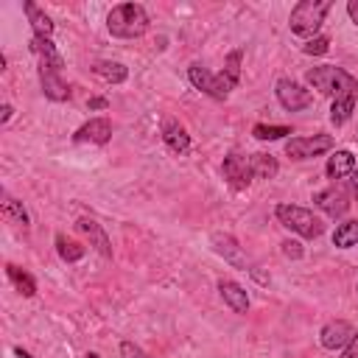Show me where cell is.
I'll list each match as a JSON object with an SVG mask.
<instances>
[{
    "label": "cell",
    "mask_w": 358,
    "mask_h": 358,
    "mask_svg": "<svg viewBox=\"0 0 358 358\" xmlns=\"http://www.w3.org/2000/svg\"><path fill=\"white\" fill-rule=\"evenodd\" d=\"M308 84L313 90H319L322 95H327L330 101H347V98H358V81L341 70V67H333V64H322V67H313L308 70Z\"/></svg>",
    "instance_id": "cell-1"
},
{
    "label": "cell",
    "mask_w": 358,
    "mask_h": 358,
    "mask_svg": "<svg viewBox=\"0 0 358 358\" xmlns=\"http://www.w3.org/2000/svg\"><path fill=\"white\" fill-rule=\"evenodd\" d=\"M106 28L117 39H134L148 31V14L140 3H120L106 14Z\"/></svg>",
    "instance_id": "cell-2"
},
{
    "label": "cell",
    "mask_w": 358,
    "mask_h": 358,
    "mask_svg": "<svg viewBox=\"0 0 358 358\" xmlns=\"http://www.w3.org/2000/svg\"><path fill=\"white\" fill-rule=\"evenodd\" d=\"M330 0H302L291 8V17H288V25L296 36H305V39H313L316 31L322 28L324 22V14L330 11Z\"/></svg>",
    "instance_id": "cell-3"
},
{
    "label": "cell",
    "mask_w": 358,
    "mask_h": 358,
    "mask_svg": "<svg viewBox=\"0 0 358 358\" xmlns=\"http://www.w3.org/2000/svg\"><path fill=\"white\" fill-rule=\"evenodd\" d=\"M274 215H277V221H280L285 229L296 232L299 238H319V235L324 232L322 218L313 215V213L305 210V207H296V204H277Z\"/></svg>",
    "instance_id": "cell-4"
},
{
    "label": "cell",
    "mask_w": 358,
    "mask_h": 358,
    "mask_svg": "<svg viewBox=\"0 0 358 358\" xmlns=\"http://www.w3.org/2000/svg\"><path fill=\"white\" fill-rule=\"evenodd\" d=\"M187 78H190V84H193L196 90H201L204 95H210V98H215V101H224V98L229 95V90H235V84L227 78L224 70H221V73H210V70L201 67V64H190V67H187Z\"/></svg>",
    "instance_id": "cell-5"
},
{
    "label": "cell",
    "mask_w": 358,
    "mask_h": 358,
    "mask_svg": "<svg viewBox=\"0 0 358 358\" xmlns=\"http://www.w3.org/2000/svg\"><path fill=\"white\" fill-rule=\"evenodd\" d=\"M333 148V137L330 134H313V137H291L285 140V154L291 159H310L322 151Z\"/></svg>",
    "instance_id": "cell-6"
},
{
    "label": "cell",
    "mask_w": 358,
    "mask_h": 358,
    "mask_svg": "<svg viewBox=\"0 0 358 358\" xmlns=\"http://www.w3.org/2000/svg\"><path fill=\"white\" fill-rule=\"evenodd\" d=\"M221 171H224V179H227V182H229L235 190H243V187H249V182L255 179L249 154H238V151H232L229 157H224V165H221Z\"/></svg>",
    "instance_id": "cell-7"
},
{
    "label": "cell",
    "mask_w": 358,
    "mask_h": 358,
    "mask_svg": "<svg viewBox=\"0 0 358 358\" xmlns=\"http://www.w3.org/2000/svg\"><path fill=\"white\" fill-rule=\"evenodd\" d=\"M274 92H277L280 106L288 109V112H299V109L310 106V101H313V95H310L302 84H296V81H291V78H280V81L274 84Z\"/></svg>",
    "instance_id": "cell-8"
},
{
    "label": "cell",
    "mask_w": 358,
    "mask_h": 358,
    "mask_svg": "<svg viewBox=\"0 0 358 358\" xmlns=\"http://www.w3.org/2000/svg\"><path fill=\"white\" fill-rule=\"evenodd\" d=\"M313 204L319 210H324L330 218H338L350 210V190L344 185H330V187H324L313 196Z\"/></svg>",
    "instance_id": "cell-9"
},
{
    "label": "cell",
    "mask_w": 358,
    "mask_h": 358,
    "mask_svg": "<svg viewBox=\"0 0 358 358\" xmlns=\"http://www.w3.org/2000/svg\"><path fill=\"white\" fill-rule=\"evenodd\" d=\"M39 84H42L45 98H50V101H70V95H73V90H70V84L62 78V70H59V67L39 64Z\"/></svg>",
    "instance_id": "cell-10"
},
{
    "label": "cell",
    "mask_w": 358,
    "mask_h": 358,
    "mask_svg": "<svg viewBox=\"0 0 358 358\" xmlns=\"http://www.w3.org/2000/svg\"><path fill=\"white\" fill-rule=\"evenodd\" d=\"M352 336H355V330H352L350 322H344V319H333V322H327V324L322 327L319 341H322L324 350H344V347L352 341Z\"/></svg>",
    "instance_id": "cell-11"
},
{
    "label": "cell",
    "mask_w": 358,
    "mask_h": 358,
    "mask_svg": "<svg viewBox=\"0 0 358 358\" xmlns=\"http://www.w3.org/2000/svg\"><path fill=\"white\" fill-rule=\"evenodd\" d=\"M109 137H112V123H109V117H92V120H87L81 129H76V134H73L76 143H95V145L109 143Z\"/></svg>",
    "instance_id": "cell-12"
},
{
    "label": "cell",
    "mask_w": 358,
    "mask_h": 358,
    "mask_svg": "<svg viewBox=\"0 0 358 358\" xmlns=\"http://www.w3.org/2000/svg\"><path fill=\"white\" fill-rule=\"evenodd\" d=\"M162 143H165L173 154H179V157H185V154L190 151V134H187L185 126H182L179 120H173V117H165V120H162Z\"/></svg>",
    "instance_id": "cell-13"
},
{
    "label": "cell",
    "mask_w": 358,
    "mask_h": 358,
    "mask_svg": "<svg viewBox=\"0 0 358 358\" xmlns=\"http://www.w3.org/2000/svg\"><path fill=\"white\" fill-rule=\"evenodd\" d=\"M213 249L221 255V257H227L232 266H238V268H249V260L243 257V252H241V246L235 243V238L232 235H221V232H215L213 235ZM252 271V268H249Z\"/></svg>",
    "instance_id": "cell-14"
},
{
    "label": "cell",
    "mask_w": 358,
    "mask_h": 358,
    "mask_svg": "<svg viewBox=\"0 0 358 358\" xmlns=\"http://www.w3.org/2000/svg\"><path fill=\"white\" fill-rule=\"evenodd\" d=\"M31 53L39 59V64H48V67H64V59L62 53L56 50V45L50 42V36H31Z\"/></svg>",
    "instance_id": "cell-15"
},
{
    "label": "cell",
    "mask_w": 358,
    "mask_h": 358,
    "mask_svg": "<svg viewBox=\"0 0 358 358\" xmlns=\"http://www.w3.org/2000/svg\"><path fill=\"white\" fill-rule=\"evenodd\" d=\"M218 294H221V299H224L235 313H246V310H249V296H246V291H243L235 280H218Z\"/></svg>",
    "instance_id": "cell-16"
},
{
    "label": "cell",
    "mask_w": 358,
    "mask_h": 358,
    "mask_svg": "<svg viewBox=\"0 0 358 358\" xmlns=\"http://www.w3.org/2000/svg\"><path fill=\"white\" fill-rule=\"evenodd\" d=\"M352 171H355V157H352L350 151H336V154L327 159V168H324V173H327L330 179L352 176Z\"/></svg>",
    "instance_id": "cell-17"
},
{
    "label": "cell",
    "mask_w": 358,
    "mask_h": 358,
    "mask_svg": "<svg viewBox=\"0 0 358 358\" xmlns=\"http://www.w3.org/2000/svg\"><path fill=\"white\" fill-rule=\"evenodd\" d=\"M22 8H25V14H28V22H31V28H34V36H50V34H53V22H50V17H48L36 3L25 0Z\"/></svg>",
    "instance_id": "cell-18"
},
{
    "label": "cell",
    "mask_w": 358,
    "mask_h": 358,
    "mask_svg": "<svg viewBox=\"0 0 358 358\" xmlns=\"http://www.w3.org/2000/svg\"><path fill=\"white\" fill-rule=\"evenodd\" d=\"M78 229L90 235V241L95 243V249H98L103 257H112V246H109V238H106V232L101 229V224H98V221H92V218H81V221H78Z\"/></svg>",
    "instance_id": "cell-19"
},
{
    "label": "cell",
    "mask_w": 358,
    "mask_h": 358,
    "mask_svg": "<svg viewBox=\"0 0 358 358\" xmlns=\"http://www.w3.org/2000/svg\"><path fill=\"white\" fill-rule=\"evenodd\" d=\"M92 73L101 76V78L109 81V84H123V81L129 78V70H126V64H120V62H95V64H92Z\"/></svg>",
    "instance_id": "cell-20"
},
{
    "label": "cell",
    "mask_w": 358,
    "mask_h": 358,
    "mask_svg": "<svg viewBox=\"0 0 358 358\" xmlns=\"http://www.w3.org/2000/svg\"><path fill=\"white\" fill-rule=\"evenodd\" d=\"M6 274H8V280L14 282V288H17L22 296H34V294H36V280H34L28 271H22L20 266L8 263V266H6Z\"/></svg>",
    "instance_id": "cell-21"
},
{
    "label": "cell",
    "mask_w": 358,
    "mask_h": 358,
    "mask_svg": "<svg viewBox=\"0 0 358 358\" xmlns=\"http://www.w3.org/2000/svg\"><path fill=\"white\" fill-rule=\"evenodd\" d=\"M249 159H252V173H255V179H271V176H277V171H280V165H277V159H274L271 154H249Z\"/></svg>",
    "instance_id": "cell-22"
},
{
    "label": "cell",
    "mask_w": 358,
    "mask_h": 358,
    "mask_svg": "<svg viewBox=\"0 0 358 358\" xmlns=\"http://www.w3.org/2000/svg\"><path fill=\"white\" fill-rule=\"evenodd\" d=\"M355 243H358V221H344V224H338L336 232H333V246L350 249V246H355Z\"/></svg>",
    "instance_id": "cell-23"
},
{
    "label": "cell",
    "mask_w": 358,
    "mask_h": 358,
    "mask_svg": "<svg viewBox=\"0 0 358 358\" xmlns=\"http://www.w3.org/2000/svg\"><path fill=\"white\" fill-rule=\"evenodd\" d=\"M3 215H6L11 224H17V227L28 229V213H25V210H22V204H20L17 199H11L6 190H3Z\"/></svg>",
    "instance_id": "cell-24"
},
{
    "label": "cell",
    "mask_w": 358,
    "mask_h": 358,
    "mask_svg": "<svg viewBox=\"0 0 358 358\" xmlns=\"http://www.w3.org/2000/svg\"><path fill=\"white\" fill-rule=\"evenodd\" d=\"M56 252H59V257L62 260H67V263H76V260H81L84 257V246L81 243H76V241H67L64 235H56Z\"/></svg>",
    "instance_id": "cell-25"
},
{
    "label": "cell",
    "mask_w": 358,
    "mask_h": 358,
    "mask_svg": "<svg viewBox=\"0 0 358 358\" xmlns=\"http://www.w3.org/2000/svg\"><path fill=\"white\" fill-rule=\"evenodd\" d=\"M352 109H355V98H347V101H333V103H330V120H333L336 126H341V123H347V120H350Z\"/></svg>",
    "instance_id": "cell-26"
},
{
    "label": "cell",
    "mask_w": 358,
    "mask_h": 358,
    "mask_svg": "<svg viewBox=\"0 0 358 358\" xmlns=\"http://www.w3.org/2000/svg\"><path fill=\"white\" fill-rule=\"evenodd\" d=\"M252 134L257 140H282L285 134H291V126H268V123H257L252 129Z\"/></svg>",
    "instance_id": "cell-27"
},
{
    "label": "cell",
    "mask_w": 358,
    "mask_h": 358,
    "mask_svg": "<svg viewBox=\"0 0 358 358\" xmlns=\"http://www.w3.org/2000/svg\"><path fill=\"white\" fill-rule=\"evenodd\" d=\"M241 62H243V50H232L229 56H227V64H224V73H227V78L238 87L241 84Z\"/></svg>",
    "instance_id": "cell-28"
},
{
    "label": "cell",
    "mask_w": 358,
    "mask_h": 358,
    "mask_svg": "<svg viewBox=\"0 0 358 358\" xmlns=\"http://www.w3.org/2000/svg\"><path fill=\"white\" fill-rule=\"evenodd\" d=\"M327 50H330V39L327 36H313V39H308L302 45V53H308V56H322Z\"/></svg>",
    "instance_id": "cell-29"
},
{
    "label": "cell",
    "mask_w": 358,
    "mask_h": 358,
    "mask_svg": "<svg viewBox=\"0 0 358 358\" xmlns=\"http://www.w3.org/2000/svg\"><path fill=\"white\" fill-rule=\"evenodd\" d=\"M120 358H151V355H148V352H143L137 344L123 341V344H120Z\"/></svg>",
    "instance_id": "cell-30"
},
{
    "label": "cell",
    "mask_w": 358,
    "mask_h": 358,
    "mask_svg": "<svg viewBox=\"0 0 358 358\" xmlns=\"http://www.w3.org/2000/svg\"><path fill=\"white\" fill-rule=\"evenodd\" d=\"M280 246H282V255H288V257H302V246H299V241H282Z\"/></svg>",
    "instance_id": "cell-31"
},
{
    "label": "cell",
    "mask_w": 358,
    "mask_h": 358,
    "mask_svg": "<svg viewBox=\"0 0 358 358\" xmlns=\"http://www.w3.org/2000/svg\"><path fill=\"white\" fill-rule=\"evenodd\" d=\"M341 358H358V333L352 336V341L344 347V355Z\"/></svg>",
    "instance_id": "cell-32"
},
{
    "label": "cell",
    "mask_w": 358,
    "mask_h": 358,
    "mask_svg": "<svg viewBox=\"0 0 358 358\" xmlns=\"http://www.w3.org/2000/svg\"><path fill=\"white\" fill-rule=\"evenodd\" d=\"M347 14H350V20L358 25V0H350V3H347Z\"/></svg>",
    "instance_id": "cell-33"
},
{
    "label": "cell",
    "mask_w": 358,
    "mask_h": 358,
    "mask_svg": "<svg viewBox=\"0 0 358 358\" xmlns=\"http://www.w3.org/2000/svg\"><path fill=\"white\" fill-rule=\"evenodd\" d=\"M11 103H3V115H0V123H8V117H11Z\"/></svg>",
    "instance_id": "cell-34"
},
{
    "label": "cell",
    "mask_w": 358,
    "mask_h": 358,
    "mask_svg": "<svg viewBox=\"0 0 358 358\" xmlns=\"http://www.w3.org/2000/svg\"><path fill=\"white\" fill-rule=\"evenodd\" d=\"M106 106V98H92L90 101V109H103Z\"/></svg>",
    "instance_id": "cell-35"
},
{
    "label": "cell",
    "mask_w": 358,
    "mask_h": 358,
    "mask_svg": "<svg viewBox=\"0 0 358 358\" xmlns=\"http://www.w3.org/2000/svg\"><path fill=\"white\" fill-rule=\"evenodd\" d=\"M350 185H352V196H358V168L352 171V179H350Z\"/></svg>",
    "instance_id": "cell-36"
},
{
    "label": "cell",
    "mask_w": 358,
    "mask_h": 358,
    "mask_svg": "<svg viewBox=\"0 0 358 358\" xmlns=\"http://www.w3.org/2000/svg\"><path fill=\"white\" fill-rule=\"evenodd\" d=\"M14 352H17V355H20V358H31V355H28V352H25V350H22V347H17V350H14Z\"/></svg>",
    "instance_id": "cell-37"
},
{
    "label": "cell",
    "mask_w": 358,
    "mask_h": 358,
    "mask_svg": "<svg viewBox=\"0 0 358 358\" xmlns=\"http://www.w3.org/2000/svg\"><path fill=\"white\" fill-rule=\"evenodd\" d=\"M87 358H101V355H98V352H90V355H87Z\"/></svg>",
    "instance_id": "cell-38"
},
{
    "label": "cell",
    "mask_w": 358,
    "mask_h": 358,
    "mask_svg": "<svg viewBox=\"0 0 358 358\" xmlns=\"http://www.w3.org/2000/svg\"><path fill=\"white\" fill-rule=\"evenodd\" d=\"M355 291H358V288H355Z\"/></svg>",
    "instance_id": "cell-39"
}]
</instances>
